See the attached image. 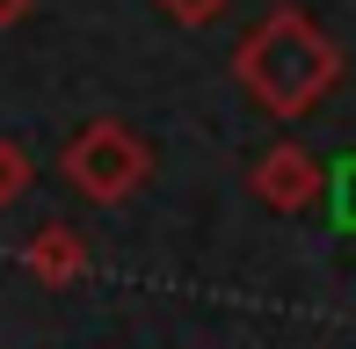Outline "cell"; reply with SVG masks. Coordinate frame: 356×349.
<instances>
[{"instance_id":"cell-4","label":"cell","mask_w":356,"mask_h":349,"mask_svg":"<svg viewBox=\"0 0 356 349\" xmlns=\"http://www.w3.org/2000/svg\"><path fill=\"white\" fill-rule=\"evenodd\" d=\"M22 269H29L37 284H51V291L80 284V277H88V233L66 226V218H44V226L22 241Z\"/></svg>"},{"instance_id":"cell-5","label":"cell","mask_w":356,"mask_h":349,"mask_svg":"<svg viewBox=\"0 0 356 349\" xmlns=\"http://www.w3.org/2000/svg\"><path fill=\"white\" fill-rule=\"evenodd\" d=\"M29 182H37V161H29V146H22V138H0V211H8V204H22V197H29Z\"/></svg>"},{"instance_id":"cell-2","label":"cell","mask_w":356,"mask_h":349,"mask_svg":"<svg viewBox=\"0 0 356 349\" xmlns=\"http://www.w3.org/2000/svg\"><path fill=\"white\" fill-rule=\"evenodd\" d=\"M58 174H66L88 204H131L145 189V174H153V146H145L124 117H95V124H80L66 138Z\"/></svg>"},{"instance_id":"cell-6","label":"cell","mask_w":356,"mask_h":349,"mask_svg":"<svg viewBox=\"0 0 356 349\" xmlns=\"http://www.w3.org/2000/svg\"><path fill=\"white\" fill-rule=\"evenodd\" d=\"M225 8H233V0H160V15H168L175 29H211Z\"/></svg>"},{"instance_id":"cell-8","label":"cell","mask_w":356,"mask_h":349,"mask_svg":"<svg viewBox=\"0 0 356 349\" xmlns=\"http://www.w3.org/2000/svg\"><path fill=\"white\" fill-rule=\"evenodd\" d=\"M342 218H356V168H349V197H342Z\"/></svg>"},{"instance_id":"cell-3","label":"cell","mask_w":356,"mask_h":349,"mask_svg":"<svg viewBox=\"0 0 356 349\" xmlns=\"http://www.w3.org/2000/svg\"><path fill=\"white\" fill-rule=\"evenodd\" d=\"M248 189L269 204V211H305V204H320V189H327V168H320L298 138H277L269 153H254Z\"/></svg>"},{"instance_id":"cell-1","label":"cell","mask_w":356,"mask_h":349,"mask_svg":"<svg viewBox=\"0 0 356 349\" xmlns=\"http://www.w3.org/2000/svg\"><path fill=\"white\" fill-rule=\"evenodd\" d=\"M233 73H240V88H248L269 117H305L320 95L342 81V44H334L305 8L284 0V8H269L262 22L240 37Z\"/></svg>"},{"instance_id":"cell-7","label":"cell","mask_w":356,"mask_h":349,"mask_svg":"<svg viewBox=\"0 0 356 349\" xmlns=\"http://www.w3.org/2000/svg\"><path fill=\"white\" fill-rule=\"evenodd\" d=\"M29 8H37V0H0V29H15V22H29Z\"/></svg>"}]
</instances>
